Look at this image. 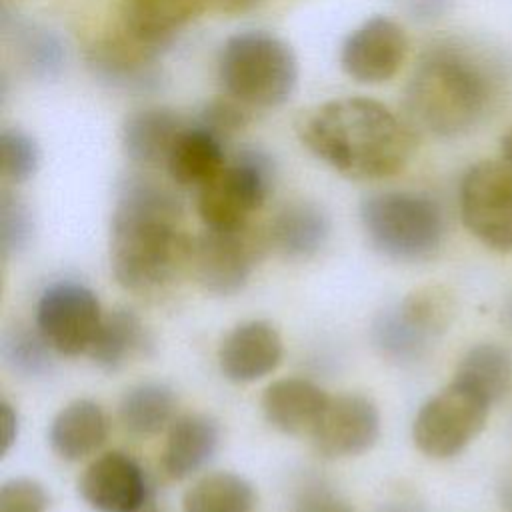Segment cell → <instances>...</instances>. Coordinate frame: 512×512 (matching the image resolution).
<instances>
[{
  "label": "cell",
  "instance_id": "2",
  "mask_svg": "<svg viewBox=\"0 0 512 512\" xmlns=\"http://www.w3.org/2000/svg\"><path fill=\"white\" fill-rule=\"evenodd\" d=\"M302 144L336 172L378 180L400 172L414 150V134L388 106L370 98H336L306 114Z\"/></svg>",
  "mask_w": 512,
  "mask_h": 512
},
{
  "label": "cell",
  "instance_id": "26",
  "mask_svg": "<svg viewBox=\"0 0 512 512\" xmlns=\"http://www.w3.org/2000/svg\"><path fill=\"white\" fill-rule=\"evenodd\" d=\"M252 484L234 472H212L196 480L184 494V512H252Z\"/></svg>",
  "mask_w": 512,
  "mask_h": 512
},
{
  "label": "cell",
  "instance_id": "39",
  "mask_svg": "<svg viewBox=\"0 0 512 512\" xmlns=\"http://www.w3.org/2000/svg\"><path fill=\"white\" fill-rule=\"evenodd\" d=\"M504 320H506V324L510 326V330H512V296L506 300V304H504Z\"/></svg>",
  "mask_w": 512,
  "mask_h": 512
},
{
  "label": "cell",
  "instance_id": "32",
  "mask_svg": "<svg viewBox=\"0 0 512 512\" xmlns=\"http://www.w3.org/2000/svg\"><path fill=\"white\" fill-rule=\"evenodd\" d=\"M34 234V222L28 206L14 194L4 192L0 200V248L2 256L24 250Z\"/></svg>",
  "mask_w": 512,
  "mask_h": 512
},
{
  "label": "cell",
  "instance_id": "35",
  "mask_svg": "<svg viewBox=\"0 0 512 512\" xmlns=\"http://www.w3.org/2000/svg\"><path fill=\"white\" fill-rule=\"evenodd\" d=\"M292 512H354L346 502L338 500L334 494L322 488L306 490Z\"/></svg>",
  "mask_w": 512,
  "mask_h": 512
},
{
  "label": "cell",
  "instance_id": "4",
  "mask_svg": "<svg viewBox=\"0 0 512 512\" xmlns=\"http://www.w3.org/2000/svg\"><path fill=\"white\" fill-rule=\"evenodd\" d=\"M226 94L248 108L284 104L298 82V60L292 48L264 30H246L226 40L218 60Z\"/></svg>",
  "mask_w": 512,
  "mask_h": 512
},
{
  "label": "cell",
  "instance_id": "23",
  "mask_svg": "<svg viewBox=\"0 0 512 512\" xmlns=\"http://www.w3.org/2000/svg\"><path fill=\"white\" fill-rule=\"evenodd\" d=\"M150 336L142 320L126 308L102 316L100 328L88 350L90 358L104 370H118L150 348Z\"/></svg>",
  "mask_w": 512,
  "mask_h": 512
},
{
  "label": "cell",
  "instance_id": "31",
  "mask_svg": "<svg viewBox=\"0 0 512 512\" xmlns=\"http://www.w3.org/2000/svg\"><path fill=\"white\" fill-rule=\"evenodd\" d=\"M0 162H2V176L12 182L20 184L34 176L40 162L38 144L30 134L20 128H6L0 136Z\"/></svg>",
  "mask_w": 512,
  "mask_h": 512
},
{
  "label": "cell",
  "instance_id": "24",
  "mask_svg": "<svg viewBox=\"0 0 512 512\" xmlns=\"http://www.w3.org/2000/svg\"><path fill=\"white\" fill-rule=\"evenodd\" d=\"M454 380L470 386L494 404L512 388V352L496 342L478 344L462 356Z\"/></svg>",
  "mask_w": 512,
  "mask_h": 512
},
{
  "label": "cell",
  "instance_id": "28",
  "mask_svg": "<svg viewBox=\"0 0 512 512\" xmlns=\"http://www.w3.org/2000/svg\"><path fill=\"white\" fill-rule=\"evenodd\" d=\"M396 308L412 328L430 340H436L442 332H446L456 312L454 296L444 286L418 288L396 304Z\"/></svg>",
  "mask_w": 512,
  "mask_h": 512
},
{
  "label": "cell",
  "instance_id": "38",
  "mask_svg": "<svg viewBox=\"0 0 512 512\" xmlns=\"http://www.w3.org/2000/svg\"><path fill=\"white\" fill-rule=\"evenodd\" d=\"M500 500L506 512H512V472H508L500 484Z\"/></svg>",
  "mask_w": 512,
  "mask_h": 512
},
{
  "label": "cell",
  "instance_id": "11",
  "mask_svg": "<svg viewBox=\"0 0 512 512\" xmlns=\"http://www.w3.org/2000/svg\"><path fill=\"white\" fill-rule=\"evenodd\" d=\"M260 0H122L120 22L122 32L132 38L162 46L180 28L206 12L240 14L256 6Z\"/></svg>",
  "mask_w": 512,
  "mask_h": 512
},
{
  "label": "cell",
  "instance_id": "12",
  "mask_svg": "<svg viewBox=\"0 0 512 512\" xmlns=\"http://www.w3.org/2000/svg\"><path fill=\"white\" fill-rule=\"evenodd\" d=\"M406 52L402 26L386 16H374L348 34L340 50V66L356 82L380 84L396 76Z\"/></svg>",
  "mask_w": 512,
  "mask_h": 512
},
{
  "label": "cell",
  "instance_id": "6",
  "mask_svg": "<svg viewBox=\"0 0 512 512\" xmlns=\"http://www.w3.org/2000/svg\"><path fill=\"white\" fill-rule=\"evenodd\" d=\"M272 188L270 158L242 150L198 188L196 208L206 228H240L262 208Z\"/></svg>",
  "mask_w": 512,
  "mask_h": 512
},
{
  "label": "cell",
  "instance_id": "7",
  "mask_svg": "<svg viewBox=\"0 0 512 512\" xmlns=\"http://www.w3.org/2000/svg\"><path fill=\"white\" fill-rule=\"evenodd\" d=\"M490 406L482 394L452 380L418 410L412 426L414 444L430 458H452L480 434Z\"/></svg>",
  "mask_w": 512,
  "mask_h": 512
},
{
  "label": "cell",
  "instance_id": "8",
  "mask_svg": "<svg viewBox=\"0 0 512 512\" xmlns=\"http://www.w3.org/2000/svg\"><path fill=\"white\" fill-rule=\"evenodd\" d=\"M460 214L484 246L512 252V170L500 160L472 164L460 182Z\"/></svg>",
  "mask_w": 512,
  "mask_h": 512
},
{
  "label": "cell",
  "instance_id": "27",
  "mask_svg": "<svg viewBox=\"0 0 512 512\" xmlns=\"http://www.w3.org/2000/svg\"><path fill=\"white\" fill-rule=\"evenodd\" d=\"M372 342L378 348V352L390 362L412 364L428 352L434 340L412 328L394 306L380 312L378 318L374 320Z\"/></svg>",
  "mask_w": 512,
  "mask_h": 512
},
{
  "label": "cell",
  "instance_id": "36",
  "mask_svg": "<svg viewBox=\"0 0 512 512\" xmlns=\"http://www.w3.org/2000/svg\"><path fill=\"white\" fill-rule=\"evenodd\" d=\"M0 424H2V454H6L18 434L16 410L6 400H2L0 404Z\"/></svg>",
  "mask_w": 512,
  "mask_h": 512
},
{
  "label": "cell",
  "instance_id": "34",
  "mask_svg": "<svg viewBox=\"0 0 512 512\" xmlns=\"http://www.w3.org/2000/svg\"><path fill=\"white\" fill-rule=\"evenodd\" d=\"M246 122H248V106H244L242 102L230 96L226 100L220 98L210 102L200 118V124L212 130L220 138H226L238 132Z\"/></svg>",
  "mask_w": 512,
  "mask_h": 512
},
{
  "label": "cell",
  "instance_id": "15",
  "mask_svg": "<svg viewBox=\"0 0 512 512\" xmlns=\"http://www.w3.org/2000/svg\"><path fill=\"white\" fill-rule=\"evenodd\" d=\"M282 352V338L270 322L248 320L226 334L218 350V364L230 382L244 384L274 372Z\"/></svg>",
  "mask_w": 512,
  "mask_h": 512
},
{
  "label": "cell",
  "instance_id": "30",
  "mask_svg": "<svg viewBox=\"0 0 512 512\" xmlns=\"http://www.w3.org/2000/svg\"><path fill=\"white\" fill-rule=\"evenodd\" d=\"M50 344L42 334H34L28 328L14 326L2 336V358L18 374L36 378L44 376L52 368Z\"/></svg>",
  "mask_w": 512,
  "mask_h": 512
},
{
  "label": "cell",
  "instance_id": "1",
  "mask_svg": "<svg viewBox=\"0 0 512 512\" xmlns=\"http://www.w3.org/2000/svg\"><path fill=\"white\" fill-rule=\"evenodd\" d=\"M180 220L182 206L162 184L140 176L122 184L110 236V266L122 288L154 290L188 266L192 240Z\"/></svg>",
  "mask_w": 512,
  "mask_h": 512
},
{
  "label": "cell",
  "instance_id": "16",
  "mask_svg": "<svg viewBox=\"0 0 512 512\" xmlns=\"http://www.w3.org/2000/svg\"><path fill=\"white\" fill-rule=\"evenodd\" d=\"M330 396L312 380L282 378L262 394L266 420L286 434H310L326 410Z\"/></svg>",
  "mask_w": 512,
  "mask_h": 512
},
{
  "label": "cell",
  "instance_id": "14",
  "mask_svg": "<svg viewBox=\"0 0 512 512\" xmlns=\"http://www.w3.org/2000/svg\"><path fill=\"white\" fill-rule=\"evenodd\" d=\"M78 490L98 512H136L146 500V480L138 462L118 450L92 460Z\"/></svg>",
  "mask_w": 512,
  "mask_h": 512
},
{
  "label": "cell",
  "instance_id": "19",
  "mask_svg": "<svg viewBox=\"0 0 512 512\" xmlns=\"http://www.w3.org/2000/svg\"><path fill=\"white\" fill-rule=\"evenodd\" d=\"M108 436L104 410L86 398L72 400L52 420L48 442L54 454L68 462L82 460L98 450Z\"/></svg>",
  "mask_w": 512,
  "mask_h": 512
},
{
  "label": "cell",
  "instance_id": "18",
  "mask_svg": "<svg viewBox=\"0 0 512 512\" xmlns=\"http://www.w3.org/2000/svg\"><path fill=\"white\" fill-rule=\"evenodd\" d=\"M156 46L144 44L130 34L104 40L90 48L88 64L92 72L110 86L134 90L148 88L156 80Z\"/></svg>",
  "mask_w": 512,
  "mask_h": 512
},
{
  "label": "cell",
  "instance_id": "25",
  "mask_svg": "<svg viewBox=\"0 0 512 512\" xmlns=\"http://www.w3.org/2000/svg\"><path fill=\"white\" fill-rule=\"evenodd\" d=\"M174 408L176 398L170 386L162 382H142L126 390L118 406V416L128 432L150 436L172 424Z\"/></svg>",
  "mask_w": 512,
  "mask_h": 512
},
{
  "label": "cell",
  "instance_id": "20",
  "mask_svg": "<svg viewBox=\"0 0 512 512\" xmlns=\"http://www.w3.org/2000/svg\"><path fill=\"white\" fill-rule=\"evenodd\" d=\"M328 214L314 202L296 200L282 206L270 222V244L286 258H310L328 240Z\"/></svg>",
  "mask_w": 512,
  "mask_h": 512
},
{
  "label": "cell",
  "instance_id": "22",
  "mask_svg": "<svg viewBox=\"0 0 512 512\" xmlns=\"http://www.w3.org/2000/svg\"><path fill=\"white\" fill-rule=\"evenodd\" d=\"M226 164L222 138L202 126H186L174 142L164 164L168 176L180 186L200 188Z\"/></svg>",
  "mask_w": 512,
  "mask_h": 512
},
{
  "label": "cell",
  "instance_id": "10",
  "mask_svg": "<svg viewBox=\"0 0 512 512\" xmlns=\"http://www.w3.org/2000/svg\"><path fill=\"white\" fill-rule=\"evenodd\" d=\"M96 294L78 282L48 286L36 306V326L52 350L64 356L88 352L102 322Z\"/></svg>",
  "mask_w": 512,
  "mask_h": 512
},
{
  "label": "cell",
  "instance_id": "29",
  "mask_svg": "<svg viewBox=\"0 0 512 512\" xmlns=\"http://www.w3.org/2000/svg\"><path fill=\"white\" fill-rule=\"evenodd\" d=\"M14 44L30 74L46 80L56 78L64 66V46L56 34L30 22L12 20Z\"/></svg>",
  "mask_w": 512,
  "mask_h": 512
},
{
  "label": "cell",
  "instance_id": "3",
  "mask_svg": "<svg viewBox=\"0 0 512 512\" xmlns=\"http://www.w3.org/2000/svg\"><path fill=\"white\" fill-rule=\"evenodd\" d=\"M494 80L468 48L444 42L426 50L406 86L412 120L430 134L452 138L474 128L486 114Z\"/></svg>",
  "mask_w": 512,
  "mask_h": 512
},
{
  "label": "cell",
  "instance_id": "5",
  "mask_svg": "<svg viewBox=\"0 0 512 512\" xmlns=\"http://www.w3.org/2000/svg\"><path fill=\"white\" fill-rule=\"evenodd\" d=\"M360 220L370 244L392 260H426L444 240L440 206L418 192L370 194L360 204Z\"/></svg>",
  "mask_w": 512,
  "mask_h": 512
},
{
  "label": "cell",
  "instance_id": "33",
  "mask_svg": "<svg viewBox=\"0 0 512 512\" xmlns=\"http://www.w3.org/2000/svg\"><path fill=\"white\" fill-rule=\"evenodd\" d=\"M48 494L32 478H12L0 488V512H46Z\"/></svg>",
  "mask_w": 512,
  "mask_h": 512
},
{
  "label": "cell",
  "instance_id": "13",
  "mask_svg": "<svg viewBox=\"0 0 512 512\" xmlns=\"http://www.w3.org/2000/svg\"><path fill=\"white\" fill-rule=\"evenodd\" d=\"M310 436L314 448L326 458L358 456L370 450L380 436L378 408L360 394L330 398Z\"/></svg>",
  "mask_w": 512,
  "mask_h": 512
},
{
  "label": "cell",
  "instance_id": "9",
  "mask_svg": "<svg viewBox=\"0 0 512 512\" xmlns=\"http://www.w3.org/2000/svg\"><path fill=\"white\" fill-rule=\"evenodd\" d=\"M262 254V240L250 226L206 228L192 238L188 266L196 282L212 294L238 292L250 278Z\"/></svg>",
  "mask_w": 512,
  "mask_h": 512
},
{
  "label": "cell",
  "instance_id": "37",
  "mask_svg": "<svg viewBox=\"0 0 512 512\" xmlns=\"http://www.w3.org/2000/svg\"><path fill=\"white\" fill-rule=\"evenodd\" d=\"M500 162L512 170V128L500 140Z\"/></svg>",
  "mask_w": 512,
  "mask_h": 512
},
{
  "label": "cell",
  "instance_id": "17",
  "mask_svg": "<svg viewBox=\"0 0 512 512\" xmlns=\"http://www.w3.org/2000/svg\"><path fill=\"white\" fill-rule=\"evenodd\" d=\"M220 428L206 414H182L168 426L162 468L168 478L184 480L198 472L216 452Z\"/></svg>",
  "mask_w": 512,
  "mask_h": 512
},
{
  "label": "cell",
  "instance_id": "21",
  "mask_svg": "<svg viewBox=\"0 0 512 512\" xmlns=\"http://www.w3.org/2000/svg\"><path fill=\"white\" fill-rule=\"evenodd\" d=\"M188 124L168 108H146L128 116L122 128L126 156L142 166H164L168 154Z\"/></svg>",
  "mask_w": 512,
  "mask_h": 512
}]
</instances>
